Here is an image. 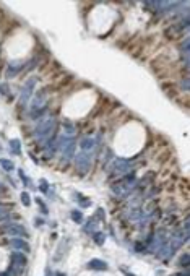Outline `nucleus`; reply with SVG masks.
Wrapping results in <instances>:
<instances>
[{"label": "nucleus", "mask_w": 190, "mask_h": 276, "mask_svg": "<svg viewBox=\"0 0 190 276\" xmlns=\"http://www.w3.org/2000/svg\"><path fill=\"white\" fill-rule=\"evenodd\" d=\"M88 268L91 270H107V263L106 262H102V260H98V258H93L88 262Z\"/></svg>", "instance_id": "7"}, {"label": "nucleus", "mask_w": 190, "mask_h": 276, "mask_svg": "<svg viewBox=\"0 0 190 276\" xmlns=\"http://www.w3.org/2000/svg\"><path fill=\"white\" fill-rule=\"evenodd\" d=\"M12 145H13L15 153H20V148H18V145H20V141H18V140H13V141H12Z\"/></svg>", "instance_id": "17"}, {"label": "nucleus", "mask_w": 190, "mask_h": 276, "mask_svg": "<svg viewBox=\"0 0 190 276\" xmlns=\"http://www.w3.org/2000/svg\"><path fill=\"white\" fill-rule=\"evenodd\" d=\"M36 203H37V205H39V206H41V211H42L44 214H47V213H49V211H47V208H46V205H44V203L41 202V200H39V198H36Z\"/></svg>", "instance_id": "16"}, {"label": "nucleus", "mask_w": 190, "mask_h": 276, "mask_svg": "<svg viewBox=\"0 0 190 276\" xmlns=\"http://www.w3.org/2000/svg\"><path fill=\"white\" fill-rule=\"evenodd\" d=\"M33 89H34V80H28V83L24 84L23 94H21V104H26V102H28V99L31 98Z\"/></svg>", "instance_id": "4"}, {"label": "nucleus", "mask_w": 190, "mask_h": 276, "mask_svg": "<svg viewBox=\"0 0 190 276\" xmlns=\"http://www.w3.org/2000/svg\"><path fill=\"white\" fill-rule=\"evenodd\" d=\"M127 276H133V274H130V273H127Z\"/></svg>", "instance_id": "22"}, {"label": "nucleus", "mask_w": 190, "mask_h": 276, "mask_svg": "<svg viewBox=\"0 0 190 276\" xmlns=\"http://www.w3.org/2000/svg\"><path fill=\"white\" fill-rule=\"evenodd\" d=\"M179 263H180V266L187 268V266H188V253H184L182 257H180V258H179Z\"/></svg>", "instance_id": "12"}, {"label": "nucleus", "mask_w": 190, "mask_h": 276, "mask_svg": "<svg viewBox=\"0 0 190 276\" xmlns=\"http://www.w3.org/2000/svg\"><path fill=\"white\" fill-rule=\"evenodd\" d=\"M2 231H3L5 234H8V235H23V237H28V231L24 229L21 224H13V223H10L8 226H5Z\"/></svg>", "instance_id": "3"}, {"label": "nucleus", "mask_w": 190, "mask_h": 276, "mask_svg": "<svg viewBox=\"0 0 190 276\" xmlns=\"http://www.w3.org/2000/svg\"><path fill=\"white\" fill-rule=\"evenodd\" d=\"M52 127H54V119H44L42 122L37 123L36 135L39 137V138L49 137V135H51V132H52Z\"/></svg>", "instance_id": "1"}, {"label": "nucleus", "mask_w": 190, "mask_h": 276, "mask_svg": "<svg viewBox=\"0 0 190 276\" xmlns=\"http://www.w3.org/2000/svg\"><path fill=\"white\" fill-rule=\"evenodd\" d=\"M42 224H44V221L41 219V218H37V219H36V226H42Z\"/></svg>", "instance_id": "20"}, {"label": "nucleus", "mask_w": 190, "mask_h": 276, "mask_svg": "<svg viewBox=\"0 0 190 276\" xmlns=\"http://www.w3.org/2000/svg\"><path fill=\"white\" fill-rule=\"evenodd\" d=\"M72 219L75 221V223H83V214H81V211H78V210H75V211H72Z\"/></svg>", "instance_id": "11"}, {"label": "nucleus", "mask_w": 190, "mask_h": 276, "mask_svg": "<svg viewBox=\"0 0 190 276\" xmlns=\"http://www.w3.org/2000/svg\"><path fill=\"white\" fill-rule=\"evenodd\" d=\"M12 260H13V263H12V265H15V266H20V268H24L26 263H28L26 257H24L23 253H20V252H13V253H12Z\"/></svg>", "instance_id": "5"}, {"label": "nucleus", "mask_w": 190, "mask_h": 276, "mask_svg": "<svg viewBox=\"0 0 190 276\" xmlns=\"http://www.w3.org/2000/svg\"><path fill=\"white\" fill-rule=\"evenodd\" d=\"M39 184H41V190H42V192H44V193H49V188H47V182H46L44 179L39 180Z\"/></svg>", "instance_id": "15"}, {"label": "nucleus", "mask_w": 190, "mask_h": 276, "mask_svg": "<svg viewBox=\"0 0 190 276\" xmlns=\"http://www.w3.org/2000/svg\"><path fill=\"white\" fill-rule=\"evenodd\" d=\"M10 245L15 247V249H20V250H24V252H30V244L23 239H12L10 241Z\"/></svg>", "instance_id": "8"}, {"label": "nucleus", "mask_w": 190, "mask_h": 276, "mask_svg": "<svg viewBox=\"0 0 190 276\" xmlns=\"http://www.w3.org/2000/svg\"><path fill=\"white\" fill-rule=\"evenodd\" d=\"M93 237H94V242H96L98 245H102L104 242H106V235H104L102 232H94Z\"/></svg>", "instance_id": "10"}, {"label": "nucleus", "mask_w": 190, "mask_h": 276, "mask_svg": "<svg viewBox=\"0 0 190 276\" xmlns=\"http://www.w3.org/2000/svg\"><path fill=\"white\" fill-rule=\"evenodd\" d=\"M80 197H81V195H80ZM81 198H83V197H81ZM81 198H78V200H80V205H81V206H90V205H91V202H90V200H81Z\"/></svg>", "instance_id": "18"}, {"label": "nucleus", "mask_w": 190, "mask_h": 276, "mask_svg": "<svg viewBox=\"0 0 190 276\" xmlns=\"http://www.w3.org/2000/svg\"><path fill=\"white\" fill-rule=\"evenodd\" d=\"M57 276H65V274H62V273H59V274H57Z\"/></svg>", "instance_id": "21"}, {"label": "nucleus", "mask_w": 190, "mask_h": 276, "mask_svg": "<svg viewBox=\"0 0 190 276\" xmlns=\"http://www.w3.org/2000/svg\"><path fill=\"white\" fill-rule=\"evenodd\" d=\"M0 163H2V166H3V167H5L7 170H13V167H15V166H13V163H12V161L2 159V161H0Z\"/></svg>", "instance_id": "13"}, {"label": "nucleus", "mask_w": 190, "mask_h": 276, "mask_svg": "<svg viewBox=\"0 0 190 276\" xmlns=\"http://www.w3.org/2000/svg\"><path fill=\"white\" fill-rule=\"evenodd\" d=\"M21 202H23V205H24V206H30V205H31L30 195H28L26 192H23V193H21Z\"/></svg>", "instance_id": "14"}, {"label": "nucleus", "mask_w": 190, "mask_h": 276, "mask_svg": "<svg viewBox=\"0 0 190 276\" xmlns=\"http://www.w3.org/2000/svg\"><path fill=\"white\" fill-rule=\"evenodd\" d=\"M81 151H84V153H93V149H94V140L93 138H84L81 143Z\"/></svg>", "instance_id": "9"}, {"label": "nucleus", "mask_w": 190, "mask_h": 276, "mask_svg": "<svg viewBox=\"0 0 190 276\" xmlns=\"http://www.w3.org/2000/svg\"><path fill=\"white\" fill-rule=\"evenodd\" d=\"M98 216L101 218V219H104V210H101V208H99V210H98Z\"/></svg>", "instance_id": "19"}, {"label": "nucleus", "mask_w": 190, "mask_h": 276, "mask_svg": "<svg viewBox=\"0 0 190 276\" xmlns=\"http://www.w3.org/2000/svg\"><path fill=\"white\" fill-rule=\"evenodd\" d=\"M114 167H116V170H119V172H125V170H128L132 167V163L128 159H117L116 163H114Z\"/></svg>", "instance_id": "6"}, {"label": "nucleus", "mask_w": 190, "mask_h": 276, "mask_svg": "<svg viewBox=\"0 0 190 276\" xmlns=\"http://www.w3.org/2000/svg\"><path fill=\"white\" fill-rule=\"evenodd\" d=\"M91 153H84V151H81V153L75 158V164H77V167L81 170V172H84V170H88L90 167V163H91Z\"/></svg>", "instance_id": "2"}]
</instances>
